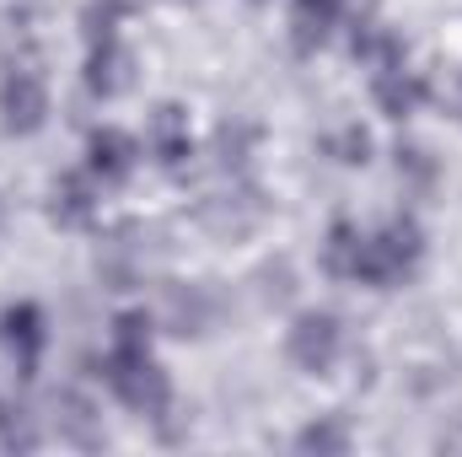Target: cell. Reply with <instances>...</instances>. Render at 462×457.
<instances>
[{
	"label": "cell",
	"instance_id": "8992f818",
	"mask_svg": "<svg viewBox=\"0 0 462 457\" xmlns=\"http://www.w3.org/2000/svg\"><path fill=\"white\" fill-rule=\"evenodd\" d=\"M134 162H140V145L124 129H97L87 140V173L103 178V183H124L134 173Z\"/></svg>",
	"mask_w": 462,
	"mask_h": 457
},
{
	"label": "cell",
	"instance_id": "30bf717a",
	"mask_svg": "<svg viewBox=\"0 0 462 457\" xmlns=\"http://www.w3.org/2000/svg\"><path fill=\"white\" fill-rule=\"evenodd\" d=\"M151 145L162 151V162H178V156L189 151V129H183V114H178V108H162V114H156Z\"/></svg>",
	"mask_w": 462,
	"mask_h": 457
},
{
	"label": "cell",
	"instance_id": "277c9868",
	"mask_svg": "<svg viewBox=\"0 0 462 457\" xmlns=\"http://www.w3.org/2000/svg\"><path fill=\"white\" fill-rule=\"evenodd\" d=\"M0 344H5V355H11L22 371H32L38 355H43V344H49V323H43V312H38L32 302L5 307V312H0Z\"/></svg>",
	"mask_w": 462,
	"mask_h": 457
},
{
	"label": "cell",
	"instance_id": "7a4b0ae2",
	"mask_svg": "<svg viewBox=\"0 0 462 457\" xmlns=\"http://www.w3.org/2000/svg\"><path fill=\"white\" fill-rule=\"evenodd\" d=\"M108 387L118 393V404H129L134 415H162L172 387H167V371L156 366L151 355V323L140 312H118L114 318V340H108Z\"/></svg>",
	"mask_w": 462,
	"mask_h": 457
},
{
	"label": "cell",
	"instance_id": "9c48e42d",
	"mask_svg": "<svg viewBox=\"0 0 462 457\" xmlns=\"http://www.w3.org/2000/svg\"><path fill=\"white\" fill-rule=\"evenodd\" d=\"M339 5H345V0H296V5H291L296 43H301V49L323 43V38L334 33V22H339Z\"/></svg>",
	"mask_w": 462,
	"mask_h": 457
},
{
	"label": "cell",
	"instance_id": "6da1fadb",
	"mask_svg": "<svg viewBox=\"0 0 462 457\" xmlns=\"http://www.w3.org/2000/svg\"><path fill=\"white\" fill-rule=\"evenodd\" d=\"M420 253H425V242H420L414 221H387V227H376V231H360V227H349V221H339V227L328 231L323 264L339 280H360V285L387 291V285H398V280L414 275Z\"/></svg>",
	"mask_w": 462,
	"mask_h": 457
},
{
	"label": "cell",
	"instance_id": "3957f363",
	"mask_svg": "<svg viewBox=\"0 0 462 457\" xmlns=\"http://www.w3.org/2000/svg\"><path fill=\"white\" fill-rule=\"evenodd\" d=\"M0 114L11 135H32L43 114H49V92H43V76L32 65H11L5 81H0Z\"/></svg>",
	"mask_w": 462,
	"mask_h": 457
},
{
	"label": "cell",
	"instance_id": "ba28073f",
	"mask_svg": "<svg viewBox=\"0 0 462 457\" xmlns=\"http://www.w3.org/2000/svg\"><path fill=\"white\" fill-rule=\"evenodd\" d=\"M87 87L97 92V98H114L129 87V54L118 49L114 33H103V38H92V60H87Z\"/></svg>",
	"mask_w": 462,
	"mask_h": 457
},
{
	"label": "cell",
	"instance_id": "5b68a950",
	"mask_svg": "<svg viewBox=\"0 0 462 457\" xmlns=\"http://www.w3.org/2000/svg\"><path fill=\"white\" fill-rule=\"evenodd\" d=\"M334 355H339V323H334L328 312L296 318V329H291V360H296L301 371H328Z\"/></svg>",
	"mask_w": 462,
	"mask_h": 457
},
{
	"label": "cell",
	"instance_id": "52a82bcc",
	"mask_svg": "<svg viewBox=\"0 0 462 457\" xmlns=\"http://www.w3.org/2000/svg\"><path fill=\"white\" fill-rule=\"evenodd\" d=\"M371 92H376V103H382V114L403 118L420 108V76L403 65V60H393V65H382V70H371Z\"/></svg>",
	"mask_w": 462,
	"mask_h": 457
}]
</instances>
